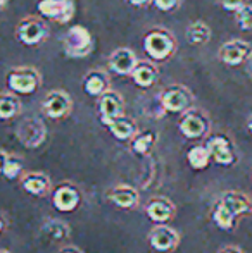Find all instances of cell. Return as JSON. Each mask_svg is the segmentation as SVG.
<instances>
[{"instance_id":"obj_1","label":"cell","mask_w":252,"mask_h":253,"mask_svg":"<svg viewBox=\"0 0 252 253\" xmlns=\"http://www.w3.org/2000/svg\"><path fill=\"white\" fill-rule=\"evenodd\" d=\"M62 50L69 59H85L94 50L92 33L81 24L71 26L62 38Z\"/></svg>"},{"instance_id":"obj_2","label":"cell","mask_w":252,"mask_h":253,"mask_svg":"<svg viewBox=\"0 0 252 253\" xmlns=\"http://www.w3.org/2000/svg\"><path fill=\"white\" fill-rule=\"evenodd\" d=\"M144 52L152 60H166L175 53L176 50V42L173 35L161 28L149 31L144 37Z\"/></svg>"},{"instance_id":"obj_3","label":"cell","mask_w":252,"mask_h":253,"mask_svg":"<svg viewBox=\"0 0 252 253\" xmlns=\"http://www.w3.org/2000/svg\"><path fill=\"white\" fill-rule=\"evenodd\" d=\"M249 209H251L249 202H247L242 195L226 193L225 197L218 202L212 217H214V222L218 224L221 229L228 231V229H232L235 217Z\"/></svg>"},{"instance_id":"obj_4","label":"cell","mask_w":252,"mask_h":253,"mask_svg":"<svg viewBox=\"0 0 252 253\" xmlns=\"http://www.w3.org/2000/svg\"><path fill=\"white\" fill-rule=\"evenodd\" d=\"M42 76L35 67H14L7 74V86L17 95H31L40 86Z\"/></svg>"},{"instance_id":"obj_5","label":"cell","mask_w":252,"mask_h":253,"mask_svg":"<svg viewBox=\"0 0 252 253\" xmlns=\"http://www.w3.org/2000/svg\"><path fill=\"white\" fill-rule=\"evenodd\" d=\"M49 28L42 17L28 16L21 19L16 26V37L26 47H37L47 38Z\"/></svg>"},{"instance_id":"obj_6","label":"cell","mask_w":252,"mask_h":253,"mask_svg":"<svg viewBox=\"0 0 252 253\" xmlns=\"http://www.w3.org/2000/svg\"><path fill=\"white\" fill-rule=\"evenodd\" d=\"M37 10L47 19H54L57 23H69L74 14L73 0H38Z\"/></svg>"},{"instance_id":"obj_7","label":"cell","mask_w":252,"mask_h":253,"mask_svg":"<svg viewBox=\"0 0 252 253\" xmlns=\"http://www.w3.org/2000/svg\"><path fill=\"white\" fill-rule=\"evenodd\" d=\"M42 109H44L45 116L50 119H61L71 112V98L66 91L54 90L45 95L44 102H42Z\"/></svg>"},{"instance_id":"obj_8","label":"cell","mask_w":252,"mask_h":253,"mask_svg":"<svg viewBox=\"0 0 252 253\" xmlns=\"http://www.w3.org/2000/svg\"><path fill=\"white\" fill-rule=\"evenodd\" d=\"M252 50V47L244 40H230L221 45L218 55L219 60L226 66H239L242 62H247V57Z\"/></svg>"},{"instance_id":"obj_9","label":"cell","mask_w":252,"mask_h":253,"mask_svg":"<svg viewBox=\"0 0 252 253\" xmlns=\"http://www.w3.org/2000/svg\"><path fill=\"white\" fill-rule=\"evenodd\" d=\"M190 102H192V97H190L189 90L183 86H171L161 95L162 109L173 114L185 112L190 107Z\"/></svg>"},{"instance_id":"obj_10","label":"cell","mask_w":252,"mask_h":253,"mask_svg":"<svg viewBox=\"0 0 252 253\" xmlns=\"http://www.w3.org/2000/svg\"><path fill=\"white\" fill-rule=\"evenodd\" d=\"M207 119L199 110H189V112L183 114L182 121H180V131H182L183 136L190 138V140L202 138L207 133Z\"/></svg>"},{"instance_id":"obj_11","label":"cell","mask_w":252,"mask_h":253,"mask_svg":"<svg viewBox=\"0 0 252 253\" xmlns=\"http://www.w3.org/2000/svg\"><path fill=\"white\" fill-rule=\"evenodd\" d=\"M99 110H101V119L102 123L107 126L111 121L118 119L123 116V110H125V102H123L121 95L114 90L105 91L101 97L99 102Z\"/></svg>"},{"instance_id":"obj_12","label":"cell","mask_w":252,"mask_h":253,"mask_svg":"<svg viewBox=\"0 0 252 253\" xmlns=\"http://www.w3.org/2000/svg\"><path fill=\"white\" fill-rule=\"evenodd\" d=\"M17 138L21 140V143L26 145L30 148H37L40 143H44L45 140V126L40 119L31 117L26 119L17 129Z\"/></svg>"},{"instance_id":"obj_13","label":"cell","mask_w":252,"mask_h":253,"mask_svg":"<svg viewBox=\"0 0 252 253\" xmlns=\"http://www.w3.org/2000/svg\"><path fill=\"white\" fill-rule=\"evenodd\" d=\"M138 62L140 60H138V57L135 55L133 50H130V48H118V50L112 52L111 59H109V67L116 74L131 76Z\"/></svg>"},{"instance_id":"obj_14","label":"cell","mask_w":252,"mask_h":253,"mask_svg":"<svg viewBox=\"0 0 252 253\" xmlns=\"http://www.w3.org/2000/svg\"><path fill=\"white\" fill-rule=\"evenodd\" d=\"M205 147L209 148L212 159H214L218 164H221V166H230V164L235 162V155H233L232 145H230L228 138L221 136V134L212 136L207 140V145H205Z\"/></svg>"},{"instance_id":"obj_15","label":"cell","mask_w":252,"mask_h":253,"mask_svg":"<svg viewBox=\"0 0 252 253\" xmlns=\"http://www.w3.org/2000/svg\"><path fill=\"white\" fill-rule=\"evenodd\" d=\"M83 90L90 97H99L101 98L105 91H109V78L104 71L94 69L90 73H87L83 80Z\"/></svg>"},{"instance_id":"obj_16","label":"cell","mask_w":252,"mask_h":253,"mask_svg":"<svg viewBox=\"0 0 252 253\" xmlns=\"http://www.w3.org/2000/svg\"><path fill=\"white\" fill-rule=\"evenodd\" d=\"M157 76H159L157 67H155L152 62H147V60L138 62L133 71V74H131V78H133V81L137 83V86H140V88L152 86V84L157 81Z\"/></svg>"},{"instance_id":"obj_17","label":"cell","mask_w":252,"mask_h":253,"mask_svg":"<svg viewBox=\"0 0 252 253\" xmlns=\"http://www.w3.org/2000/svg\"><path fill=\"white\" fill-rule=\"evenodd\" d=\"M78 202H80V193H78L73 186H61L55 190L54 205L57 207L61 212H71V210H74Z\"/></svg>"},{"instance_id":"obj_18","label":"cell","mask_w":252,"mask_h":253,"mask_svg":"<svg viewBox=\"0 0 252 253\" xmlns=\"http://www.w3.org/2000/svg\"><path fill=\"white\" fill-rule=\"evenodd\" d=\"M149 240H151V245L155 248V250L168 252L176 245L178 236H176V233H173L171 229H168V227H155V229L151 233V238H149Z\"/></svg>"},{"instance_id":"obj_19","label":"cell","mask_w":252,"mask_h":253,"mask_svg":"<svg viewBox=\"0 0 252 253\" xmlns=\"http://www.w3.org/2000/svg\"><path fill=\"white\" fill-rule=\"evenodd\" d=\"M107 127L112 133V136L118 138V140H121V141H126L135 136V123L125 116L111 121V123L107 124Z\"/></svg>"},{"instance_id":"obj_20","label":"cell","mask_w":252,"mask_h":253,"mask_svg":"<svg viewBox=\"0 0 252 253\" xmlns=\"http://www.w3.org/2000/svg\"><path fill=\"white\" fill-rule=\"evenodd\" d=\"M185 38L190 45H204L211 38V28L202 21L192 23L185 31Z\"/></svg>"},{"instance_id":"obj_21","label":"cell","mask_w":252,"mask_h":253,"mask_svg":"<svg viewBox=\"0 0 252 253\" xmlns=\"http://www.w3.org/2000/svg\"><path fill=\"white\" fill-rule=\"evenodd\" d=\"M21 110V102L19 98L16 97V93L14 91H5V93H2V97H0V117H2L3 121L10 119V117H14L16 114H19Z\"/></svg>"},{"instance_id":"obj_22","label":"cell","mask_w":252,"mask_h":253,"mask_svg":"<svg viewBox=\"0 0 252 253\" xmlns=\"http://www.w3.org/2000/svg\"><path fill=\"white\" fill-rule=\"evenodd\" d=\"M147 215L151 217L154 222H166V220L171 219L173 207L164 200H154V202L149 203Z\"/></svg>"},{"instance_id":"obj_23","label":"cell","mask_w":252,"mask_h":253,"mask_svg":"<svg viewBox=\"0 0 252 253\" xmlns=\"http://www.w3.org/2000/svg\"><path fill=\"white\" fill-rule=\"evenodd\" d=\"M109 198H111V200L114 202L118 207L130 209V207H133L135 203H137L138 197H137V191L131 190V188L119 186V188H116V190H112L111 193H109Z\"/></svg>"},{"instance_id":"obj_24","label":"cell","mask_w":252,"mask_h":253,"mask_svg":"<svg viewBox=\"0 0 252 253\" xmlns=\"http://www.w3.org/2000/svg\"><path fill=\"white\" fill-rule=\"evenodd\" d=\"M212 157L207 147H194L187 153V160H189L190 167H194V169H204V167H207Z\"/></svg>"},{"instance_id":"obj_25","label":"cell","mask_w":252,"mask_h":253,"mask_svg":"<svg viewBox=\"0 0 252 253\" xmlns=\"http://www.w3.org/2000/svg\"><path fill=\"white\" fill-rule=\"evenodd\" d=\"M23 186H24V190L31 195H45L49 190V181L45 179L44 176L33 174V176H28L26 179L23 181Z\"/></svg>"},{"instance_id":"obj_26","label":"cell","mask_w":252,"mask_h":253,"mask_svg":"<svg viewBox=\"0 0 252 253\" xmlns=\"http://www.w3.org/2000/svg\"><path fill=\"white\" fill-rule=\"evenodd\" d=\"M2 172L3 176L7 177V179H14V177H17V174L21 172V169H23V164L19 162L17 159H14V157H9L7 155V152H2Z\"/></svg>"},{"instance_id":"obj_27","label":"cell","mask_w":252,"mask_h":253,"mask_svg":"<svg viewBox=\"0 0 252 253\" xmlns=\"http://www.w3.org/2000/svg\"><path fill=\"white\" fill-rule=\"evenodd\" d=\"M154 141H155L154 133H151V131L140 133L138 136H135V140H133V150L137 153H140V155H145V153L152 148Z\"/></svg>"},{"instance_id":"obj_28","label":"cell","mask_w":252,"mask_h":253,"mask_svg":"<svg viewBox=\"0 0 252 253\" xmlns=\"http://www.w3.org/2000/svg\"><path fill=\"white\" fill-rule=\"evenodd\" d=\"M237 26L244 31H252V5H244L235 12Z\"/></svg>"},{"instance_id":"obj_29","label":"cell","mask_w":252,"mask_h":253,"mask_svg":"<svg viewBox=\"0 0 252 253\" xmlns=\"http://www.w3.org/2000/svg\"><path fill=\"white\" fill-rule=\"evenodd\" d=\"M180 2L182 0H154V7L159 10H162V12H171V10H175L176 7L180 5Z\"/></svg>"},{"instance_id":"obj_30","label":"cell","mask_w":252,"mask_h":253,"mask_svg":"<svg viewBox=\"0 0 252 253\" xmlns=\"http://www.w3.org/2000/svg\"><path fill=\"white\" fill-rule=\"evenodd\" d=\"M221 7L228 12H237L246 5V0H219Z\"/></svg>"},{"instance_id":"obj_31","label":"cell","mask_w":252,"mask_h":253,"mask_svg":"<svg viewBox=\"0 0 252 253\" xmlns=\"http://www.w3.org/2000/svg\"><path fill=\"white\" fill-rule=\"evenodd\" d=\"M128 2L135 7H145V5H149V3L154 2V0H128Z\"/></svg>"},{"instance_id":"obj_32","label":"cell","mask_w":252,"mask_h":253,"mask_svg":"<svg viewBox=\"0 0 252 253\" xmlns=\"http://www.w3.org/2000/svg\"><path fill=\"white\" fill-rule=\"evenodd\" d=\"M247 69H249L251 73H252V50L249 53V57H247Z\"/></svg>"},{"instance_id":"obj_33","label":"cell","mask_w":252,"mask_h":253,"mask_svg":"<svg viewBox=\"0 0 252 253\" xmlns=\"http://www.w3.org/2000/svg\"><path fill=\"white\" fill-rule=\"evenodd\" d=\"M247 126H249V131L252 133V116L249 117V123H247Z\"/></svg>"},{"instance_id":"obj_34","label":"cell","mask_w":252,"mask_h":253,"mask_svg":"<svg viewBox=\"0 0 252 253\" xmlns=\"http://www.w3.org/2000/svg\"><path fill=\"white\" fill-rule=\"evenodd\" d=\"M7 2H9V0H0V5H2V9L7 5Z\"/></svg>"},{"instance_id":"obj_35","label":"cell","mask_w":252,"mask_h":253,"mask_svg":"<svg viewBox=\"0 0 252 253\" xmlns=\"http://www.w3.org/2000/svg\"><path fill=\"white\" fill-rule=\"evenodd\" d=\"M62 253H78L76 250H64Z\"/></svg>"},{"instance_id":"obj_36","label":"cell","mask_w":252,"mask_h":253,"mask_svg":"<svg viewBox=\"0 0 252 253\" xmlns=\"http://www.w3.org/2000/svg\"><path fill=\"white\" fill-rule=\"evenodd\" d=\"M223 253H239V252H235V250H226V252H223Z\"/></svg>"}]
</instances>
